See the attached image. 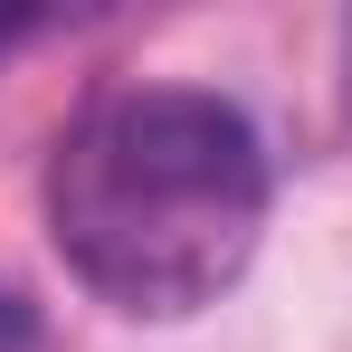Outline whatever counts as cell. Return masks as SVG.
<instances>
[{
    "instance_id": "cell-1",
    "label": "cell",
    "mask_w": 352,
    "mask_h": 352,
    "mask_svg": "<svg viewBox=\"0 0 352 352\" xmlns=\"http://www.w3.org/2000/svg\"><path fill=\"white\" fill-rule=\"evenodd\" d=\"M267 143L210 86H115L48 153L67 276L133 324H181L248 276L267 238Z\"/></svg>"
},
{
    "instance_id": "cell-2",
    "label": "cell",
    "mask_w": 352,
    "mask_h": 352,
    "mask_svg": "<svg viewBox=\"0 0 352 352\" xmlns=\"http://www.w3.org/2000/svg\"><path fill=\"white\" fill-rule=\"evenodd\" d=\"M0 352H29V314H19L10 295H0Z\"/></svg>"
},
{
    "instance_id": "cell-3",
    "label": "cell",
    "mask_w": 352,
    "mask_h": 352,
    "mask_svg": "<svg viewBox=\"0 0 352 352\" xmlns=\"http://www.w3.org/2000/svg\"><path fill=\"white\" fill-rule=\"evenodd\" d=\"M10 29H19V19H0V38H10Z\"/></svg>"
},
{
    "instance_id": "cell-4",
    "label": "cell",
    "mask_w": 352,
    "mask_h": 352,
    "mask_svg": "<svg viewBox=\"0 0 352 352\" xmlns=\"http://www.w3.org/2000/svg\"><path fill=\"white\" fill-rule=\"evenodd\" d=\"M343 48H352V29H343Z\"/></svg>"
}]
</instances>
